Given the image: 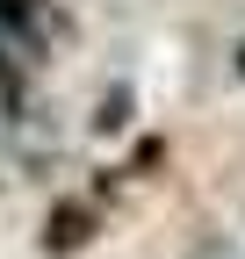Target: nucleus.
<instances>
[{
	"mask_svg": "<svg viewBox=\"0 0 245 259\" xmlns=\"http://www.w3.org/2000/svg\"><path fill=\"white\" fill-rule=\"evenodd\" d=\"M87 238H94V209H51V223H44V252H79Z\"/></svg>",
	"mask_w": 245,
	"mask_h": 259,
	"instance_id": "1",
	"label": "nucleus"
},
{
	"mask_svg": "<svg viewBox=\"0 0 245 259\" xmlns=\"http://www.w3.org/2000/svg\"><path fill=\"white\" fill-rule=\"evenodd\" d=\"M238 65H245V51H238Z\"/></svg>",
	"mask_w": 245,
	"mask_h": 259,
	"instance_id": "2",
	"label": "nucleus"
}]
</instances>
